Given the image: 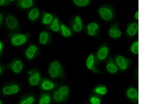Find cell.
<instances>
[{"label":"cell","mask_w":157,"mask_h":104,"mask_svg":"<svg viewBox=\"0 0 157 104\" xmlns=\"http://www.w3.org/2000/svg\"><path fill=\"white\" fill-rule=\"evenodd\" d=\"M11 44L15 46L19 47L25 45L29 38V34L11 33L8 35Z\"/></svg>","instance_id":"6da1fadb"},{"label":"cell","mask_w":157,"mask_h":104,"mask_svg":"<svg viewBox=\"0 0 157 104\" xmlns=\"http://www.w3.org/2000/svg\"><path fill=\"white\" fill-rule=\"evenodd\" d=\"M48 72L51 77L57 78L62 77L64 74L62 65L57 60H54L50 63Z\"/></svg>","instance_id":"7a4b0ae2"},{"label":"cell","mask_w":157,"mask_h":104,"mask_svg":"<svg viewBox=\"0 0 157 104\" xmlns=\"http://www.w3.org/2000/svg\"><path fill=\"white\" fill-rule=\"evenodd\" d=\"M6 26L7 29L11 31H14L19 27L18 20L13 15H9L6 17Z\"/></svg>","instance_id":"3957f363"},{"label":"cell","mask_w":157,"mask_h":104,"mask_svg":"<svg viewBox=\"0 0 157 104\" xmlns=\"http://www.w3.org/2000/svg\"><path fill=\"white\" fill-rule=\"evenodd\" d=\"M39 49L36 45L32 44L27 48L25 51V56L27 59L32 60L34 59L38 54Z\"/></svg>","instance_id":"277c9868"},{"label":"cell","mask_w":157,"mask_h":104,"mask_svg":"<svg viewBox=\"0 0 157 104\" xmlns=\"http://www.w3.org/2000/svg\"><path fill=\"white\" fill-rule=\"evenodd\" d=\"M7 67L13 72L16 74H19L23 69L24 65L20 59H16L12 60L8 65Z\"/></svg>","instance_id":"5b68a950"},{"label":"cell","mask_w":157,"mask_h":104,"mask_svg":"<svg viewBox=\"0 0 157 104\" xmlns=\"http://www.w3.org/2000/svg\"><path fill=\"white\" fill-rule=\"evenodd\" d=\"M40 79V73L38 71L33 70L29 72V80L31 86H34L38 85Z\"/></svg>","instance_id":"8992f818"},{"label":"cell","mask_w":157,"mask_h":104,"mask_svg":"<svg viewBox=\"0 0 157 104\" xmlns=\"http://www.w3.org/2000/svg\"><path fill=\"white\" fill-rule=\"evenodd\" d=\"M71 26L73 31L76 32H79L82 28V21L81 17L76 16L73 18L71 24Z\"/></svg>","instance_id":"52a82bcc"},{"label":"cell","mask_w":157,"mask_h":104,"mask_svg":"<svg viewBox=\"0 0 157 104\" xmlns=\"http://www.w3.org/2000/svg\"><path fill=\"white\" fill-rule=\"evenodd\" d=\"M35 1L33 0H20L16 2L17 7L22 10H26L31 8L33 6Z\"/></svg>","instance_id":"ba28073f"},{"label":"cell","mask_w":157,"mask_h":104,"mask_svg":"<svg viewBox=\"0 0 157 104\" xmlns=\"http://www.w3.org/2000/svg\"><path fill=\"white\" fill-rule=\"evenodd\" d=\"M126 95L127 97L132 101L137 102L139 100V93L138 91L135 88L130 87L126 91Z\"/></svg>","instance_id":"9c48e42d"},{"label":"cell","mask_w":157,"mask_h":104,"mask_svg":"<svg viewBox=\"0 0 157 104\" xmlns=\"http://www.w3.org/2000/svg\"><path fill=\"white\" fill-rule=\"evenodd\" d=\"M86 65L88 69L95 73H100L101 72L96 68L94 64V56L93 54L89 55L86 62Z\"/></svg>","instance_id":"30bf717a"},{"label":"cell","mask_w":157,"mask_h":104,"mask_svg":"<svg viewBox=\"0 0 157 104\" xmlns=\"http://www.w3.org/2000/svg\"><path fill=\"white\" fill-rule=\"evenodd\" d=\"M40 13L39 10L37 8L31 9L27 14L28 18L30 21L35 22L39 18Z\"/></svg>","instance_id":"8fae6325"},{"label":"cell","mask_w":157,"mask_h":104,"mask_svg":"<svg viewBox=\"0 0 157 104\" xmlns=\"http://www.w3.org/2000/svg\"><path fill=\"white\" fill-rule=\"evenodd\" d=\"M51 31L55 32H60V24L59 20L57 17H54L53 21L48 27Z\"/></svg>","instance_id":"7c38bea8"},{"label":"cell","mask_w":157,"mask_h":104,"mask_svg":"<svg viewBox=\"0 0 157 104\" xmlns=\"http://www.w3.org/2000/svg\"><path fill=\"white\" fill-rule=\"evenodd\" d=\"M50 40L49 33L46 31H42L40 33L39 36V42L40 44L47 45Z\"/></svg>","instance_id":"4fadbf2b"},{"label":"cell","mask_w":157,"mask_h":104,"mask_svg":"<svg viewBox=\"0 0 157 104\" xmlns=\"http://www.w3.org/2000/svg\"><path fill=\"white\" fill-rule=\"evenodd\" d=\"M54 18V17L52 14L44 12L43 13L42 24L44 25H49L51 23Z\"/></svg>","instance_id":"5bb4252c"},{"label":"cell","mask_w":157,"mask_h":104,"mask_svg":"<svg viewBox=\"0 0 157 104\" xmlns=\"http://www.w3.org/2000/svg\"><path fill=\"white\" fill-rule=\"evenodd\" d=\"M99 12L101 17L107 21L110 19L113 16L112 12L110 10L105 7L101 8Z\"/></svg>","instance_id":"9a60e30c"},{"label":"cell","mask_w":157,"mask_h":104,"mask_svg":"<svg viewBox=\"0 0 157 104\" xmlns=\"http://www.w3.org/2000/svg\"><path fill=\"white\" fill-rule=\"evenodd\" d=\"M55 87V84L51 81L48 79H44L42 81L40 88L43 90H49L53 89Z\"/></svg>","instance_id":"2e32d148"},{"label":"cell","mask_w":157,"mask_h":104,"mask_svg":"<svg viewBox=\"0 0 157 104\" xmlns=\"http://www.w3.org/2000/svg\"><path fill=\"white\" fill-rule=\"evenodd\" d=\"M60 32L62 36L65 38H69L72 36V33L69 27L63 23L60 24Z\"/></svg>","instance_id":"e0dca14e"},{"label":"cell","mask_w":157,"mask_h":104,"mask_svg":"<svg viewBox=\"0 0 157 104\" xmlns=\"http://www.w3.org/2000/svg\"><path fill=\"white\" fill-rule=\"evenodd\" d=\"M98 28V25L95 22L89 24L87 27L88 34L90 36H94L95 34L96 30Z\"/></svg>","instance_id":"ac0fdd59"},{"label":"cell","mask_w":157,"mask_h":104,"mask_svg":"<svg viewBox=\"0 0 157 104\" xmlns=\"http://www.w3.org/2000/svg\"><path fill=\"white\" fill-rule=\"evenodd\" d=\"M116 63L121 70H124L127 69L128 64L124 58L121 56H119L116 59Z\"/></svg>","instance_id":"d6986e66"},{"label":"cell","mask_w":157,"mask_h":104,"mask_svg":"<svg viewBox=\"0 0 157 104\" xmlns=\"http://www.w3.org/2000/svg\"><path fill=\"white\" fill-rule=\"evenodd\" d=\"M94 91L95 93L98 95L104 96L107 94L108 90L105 86L101 85L96 87Z\"/></svg>","instance_id":"ffe728a7"},{"label":"cell","mask_w":157,"mask_h":104,"mask_svg":"<svg viewBox=\"0 0 157 104\" xmlns=\"http://www.w3.org/2000/svg\"><path fill=\"white\" fill-rule=\"evenodd\" d=\"M108 52V50L107 47H103L99 50L98 54L97 57L98 59L100 60H103L105 59L107 57Z\"/></svg>","instance_id":"44dd1931"},{"label":"cell","mask_w":157,"mask_h":104,"mask_svg":"<svg viewBox=\"0 0 157 104\" xmlns=\"http://www.w3.org/2000/svg\"><path fill=\"white\" fill-rule=\"evenodd\" d=\"M138 29V25L137 24L133 23L129 26L127 30V33L129 35L133 36L136 34Z\"/></svg>","instance_id":"7402d4cb"},{"label":"cell","mask_w":157,"mask_h":104,"mask_svg":"<svg viewBox=\"0 0 157 104\" xmlns=\"http://www.w3.org/2000/svg\"><path fill=\"white\" fill-rule=\"evenodd\" d=\"M51 102L50 96L47 94H43L40 98L39 104H49Z\"/></svg>","instance_id":"603a6c76"},{"label":"cell","mask_w":157,"mask_h":104,"mask_svg":"<svg viewBox=\"0 0 157 104\" xmlns=\"http://www.w3.org/2000/svg\"><path fill=\"white\" fill-rule=\"evenodd\" d=\"M107 69L108 71L111 74L115 73L118 70V68L117 66L113 62H110L108 63Z\"/></svg>","instance_id":"cb8c5ba5"},{"label":"cell","mask_w":157,"mask_h":104,"mask_svg":"<svg viewBox=\"0 0 157 104\" xmlns=\"http://www.w3.org/2000/svg\"><path fill=\"white\" fill-rule=\"evenodd\" d=\"M73 2L76 6L83 7L87 6L90 1L88 0H74Z\"/></svg>","instance_id":"d4e9b609"},{"label":"cell","mask_w":157,"mask_h":104,"mask_svg":"<svg viewBox=\"0 0 157 104\" xmlns=\"http://www.w3.org/2000/svg\"><path fill=\"white\" fill-rule=\"evenodd\" d=\"M53 96H54V100L58 102H62L64 100L65 98L64 96L58 90L54 92Z\"/></svg>","instance_id":"484cf974"},{"label":"cell","mask_w":157,"mask_h":104,"mask_svg":"<svg viewBox=\"0 0 157 104\" xmlns=\"http://www.w3.org/2000/svg\"><path fill=\"white\" fill-rule=\"evenodd\" d=\"M65 98L67 97L69 93V88L67 86H63L60 87L57 90Z\"/></svg>","instance_id":"4316f807"},{"label":"cell","mask_w":157,"mask_h":104,"mask_svg":"<svg viewBox=\"0 0 157 104\" xmlns=\"http://www.w3.org/2000/svg\"><path fill=\"white\" fill-rule=\"evenodd\" d=\"M35 102V98L33 96H29L22 100L19 104H33Z\"/></svg>","instance_id":"83f0119b"},{"label":"cell","mask_w":157,"mask_h":104,"mask_svg":"<svg viewBox=\"0 0 157 104\" xmlns=\"http://www.w3.org/2000/svg\"><path fill=\"white\" fill-rule=\"evenodd\" d=\"M2 93L4 95H12L11 86H5L2 90Z\"/></svg>","instance_id":"f1b7e54d"},{"label":"cell","mask_w":157,"mask_h":104,"mask_svg":"<svg viewBox=\"0 0 157 104\" xmlns=\"http://www.w3.org/2000/svg\"><path fill=\"white\" fill-rule=\"evenodd\" d=\"M90 102L91 104H101L100 98L97 96H93L90 98Z\"/></svg>","instance_id":"f546056e"},{"label":"cell","mask_w":157,"mask_h":104,"mask_svg":"<svg viewBox=\"0 0 157 104\" xmlns=\"http://www.w3.org/2000/svg\"><path fill=\"white\" fill-rule=\"evenodd\" d=\"M11 86L12 94H16L19 92L20 88L18 85L16 84H13Z\"/></svg>","instance_id":"4dcf8cb0"},{"label":"cell","mask_w":157,"mask_h":104,"mask_svg":"<svg viewBox=\"0 0 157 104\" xmlns=\"http://www.w3.org/2000/svg\"><path fill=\"white\" fill-rule=\"evenodd\" d=\"M131 50L135 54H138L139 52V42H136L132 45L131 48Z\"/></svg>","instance_id":"1f68e13d"},{"label":"cell","mask_w":157,"mask_h":104,"mask_svg":"<svg viewBox=\"0 0 157 104\" xmlns=\"http://www.w3.org/2000/svg\"><path fill=\"white\" fill-rule=\"evenodd\" d=\"M9 1L6 0H0V6H8L11 4Z\"/></svg>","instance_id":"d6a6232c"},{"label":"cell","mask_w":157,"mask_h":104,"mask_svg":"<svg viewBox=\"0 0 157 104\" xmlns=\"http://www.w3.org/2000/svg\"><path fill=\"white\" fill-rule=\"evenodd\" d=\"M117 30L114 29H111L109 31V34L112 38L116 37V34Z\"/></svg>","instance_id":"836d02e7"},{"label":"cell","mask_w":157,"mask_h":104,"mask_svg":"<svg viewBox=\"0 0 157 104\" xmlns=\"http://www.w3.org/2000/svg\"><path fill=\"white\" fill-rule=\"evenodd\" d=\"M4 48V43L0 41V56L2 54L3 52Z\"/></svg>","instance_id":"e575fe53"},{"label":"cell","mask_w":157,"mask_h":104,"mask_svg":"<svg viewBox=\"0 0 157 104\" xmlns=\"http://www.w3.org/2000/svg\"><path fill=\"white\" fill-rule=\"evenodd\" d=\"M3 19V15L0 13V26L1 25Z\"/></svg>","instance_id":"d590c367"},{"label":"cell","mask_w":157,"mask_h":104,"mask_svg":"<svg viewBox=\"0 0 157 104\" xmlns=\"http://www.w3.org/2000/svg\"><path fill=\"white\" fill-rule=\"evenodd\" d=\"M121 33L120 30H117L116 31V37H119L121 36Z\"/></svg>","instance_id":"8d00e7d4"},{"label":"cell","mask_w":157,"mask_h":104,"mask_svg":"<svg viewBox=\"0 0 157 104\" xmlns=\"http://www.w3.org/2000/svg\"><path fill=\"white\" fill-rule=\"evenodd\" d=\"M135 17L136 19H139V12H137L136 13V14L135 15Z\"/></svg>","instance_id":"74e56055"},{"label":"cell","mask_w":157,"mask_h":104,"mask_svg":"<svg viewBox=\"0 0 157 104\" xmlns=\"http://www.w3.org/2000/svg\"><path fill=\"white\" fill-rule=\"evenodd\" d=\"M0 104H2V101L0 100Z\"/></svg>","instance_id":"f35d334b"},{"label":"cell","mask_w":157,"mask_h":104,"mask_svg":"<svg viewBox=\"0 0 157 104\" xmlns=\"http://www.w3.org/2000/svg\"><path fill=\"white\" fill-rule=\"evenodd\" d=\"M1 67H0V74H1Z\"/></svg>","instance_id":"ab89813d"}]
</instances>
